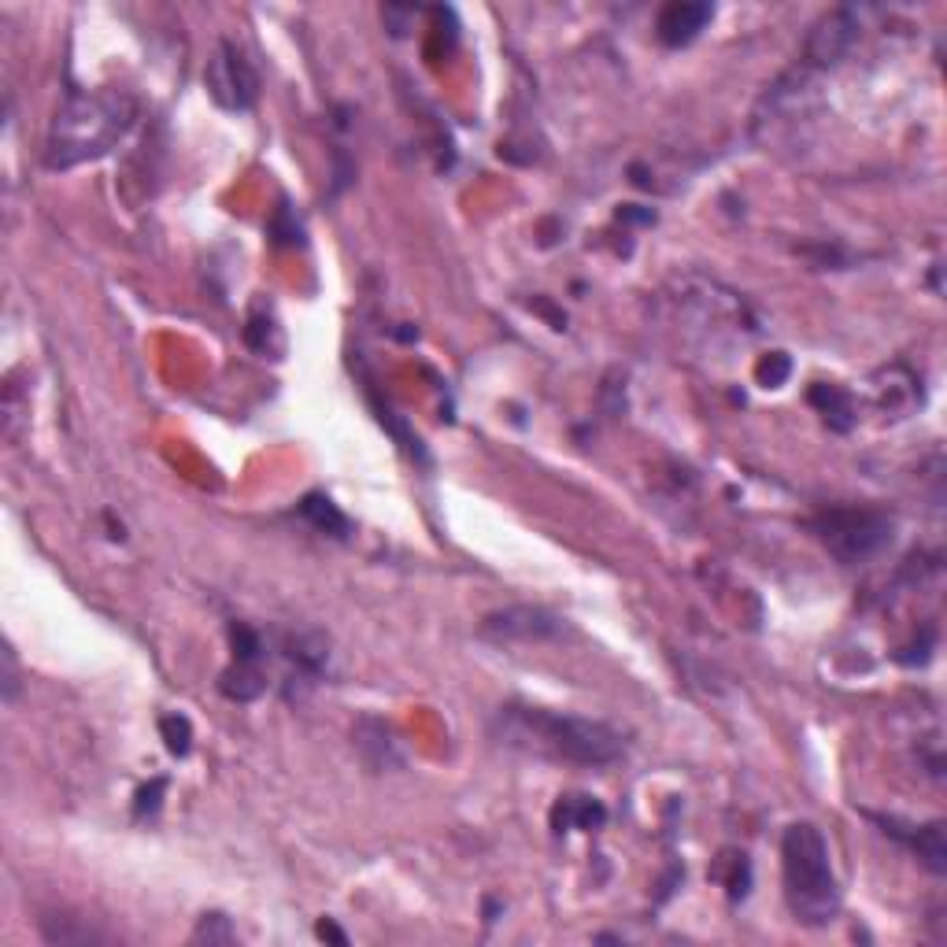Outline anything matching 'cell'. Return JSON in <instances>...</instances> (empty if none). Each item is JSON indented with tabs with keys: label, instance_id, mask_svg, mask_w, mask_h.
<instances>
[{
	"label": "cell",
	"instance_id": "18",
	"mask_svg": "<svg viewBox=\"0 0 947 947\" xmlns=\"http://www.w3.org/2000/svg\"><path fill=\"white\" fill-rule=\"evenodd\" d=\"M793 374V363H788V356L785 351H774V356L770 359H763V363H759V382H763L766 389H777V385H785V378Z\"/></svg>",
	"mask_w": 947,
	"mask_h": 947
},
{
	"label": "cell",
	"instance_id": "2",
	"mask_svg": "<svg viewBox=\"0 0 947 947\" xmlns=\"http://www.w3.org/2000/svg\"><path fill=\"white\" fill-rule=\"evenodd\" d=\"M138 119V104L130 93L119 90H71L63 96L60 112L48 134L45 168L67 171L85 160L112 152Z\"/></svg>",
	"mask_w": 947,
	"mask_h": 947
},
{
	"label": "cell",
	"instance_id": "19",
	"mask_svg": "<svg viewBox=\"0 0 947 947\" xmlns=\"http://www.w3.org/2000/svg\"><path fill=\"white\" fill-rule=\"evenodd\" d=\"M163 788H168V781H163V777H155L149 788H141V793H138V807H134V815H138V818L155 815V810H160V796H163Z\"/></svg>",
	"mask_w": 947,
	"mask_h": 947
},
{
	"label": "cell",
	"instance_id": "5",
	"mask_svg": "<svg viewBox=\"0 0 947 947\" xmlns=\"http://www.w3.org/2000/svg\"><path fill=\"white\" fill-rule=\"evenodd\" d=\"M204 82H208V93L215 96V104L230 107V112H249L259 96L256 71H252V63L245 60V53L230 42H219V48H215L208 71H204Z\"/></svg>",
	"mask_w": 947,
	"mask_h": 947
},
{
	"label": "cell",
	"instance_id": "8",
	"mask_svg": "<svg viewBox=\"0 0 947 947\" xmlns=\"http://www.w3.org/2000/svg\"><path fill=\"white\" fill-rule=\"evenodd\" d=\"M715 19V4H696V0H673L656 19V34L667 48L692 45L703 26Z\"/></svg>",
	"mask_w": 947,
	"mask_h": 947
},
{
	"label": "cell",
	"instance_id": "6",
	"mask_svg": "<svg viewBox=\"0 0 947 947\" xmlns=\"http://www.w3.org/2000/svg\"><path fill=\"white\" fill-rule=\"evenodd\" d=\"M482 633L489 640H548L563 633V619H555L544 608H507L482 622Z\"/></svg>",
	"mask_w": 947,
	"mask_h": 947
},
{
	"label": "cell",
	"instance_id": "9",
	"mask_svg": "<svg viewBox=\"0 0 947 947\" xmlns=\"http://www.w3.org/2000/svg\"><path fill=\"white\" fill-rule=\"evenodd\" d=\"M885 833L900 836V841H906L914 847V855L922 858L925 866H929L933 874H944L947 870V844H944V822H929V825H906L911 833H903V825L896 822V818H881Z\"/></svg>",
	"mask_w": 947,
	"mask_h": 947
},
{
	"label": "cell",
	"instance_id": "4",
	"mask_svg": "<svg viewBox=\"0 0 947 947\" xmlns=\"http://www.w3.org/2000/svg\"><path fill=\"white\" fill-rule=\"evenodd\" d=\"M815 533L841 563H863L892 541V519L881 511L841 507V511H825L822 519H815Z\"/></svg>",
	"mask_w": 947,
	"mask_h": 947
},
{
	"label": "cell",
	"instance_id": "3",
	"mask_svg": "<svg viewBox=\"0 0 947 947\" xmlns=\"http://www.w3.org/2000/svg\"><path fill=\"white\" fill-rule=\"evenodd\" d=\"M781 874H785V900L796 922L829 925L841 914V885H836L829 844L822 829L810 822H796L781 836Z\"/></svg>",
	"mask_w": 947,
	"mask_h": 947
},
{
	"label": "cell",
	"instance_id": "13",
	"mask_svg": "<svg viewBox=\"0 0 947 947\" xmlns=\"http://www.w3.org/2000/svg\"><path fill=\"white\" fill-rule=\"evenodd\" d=\"M219 689H222V696H230L238 703H249V700H256L263 689H267V678H263L259 662H233V667L222 673Z\"/></svg>",
	"mask_w": 947,
	"mask_h": 947
},
{
	"label": "cell",
	"instance_id": "1",
	"mask_svg": "<svg viewBox=\"0 0 947 947\" xmlns=\"http://www.w3.org/2000/svg\"><path fill=\"white\" fill-rule=\"evenodd\" d=\"M496 726H500V740L507 748L530 751V755L552 759V763L608 766L626 751V740H622L619 729L544 707H519V703H511V707L500 711Z\"/></svg>",
	"mask_w": 947,
	"mask_h": 947
},
{
	"label": "cell",
	"instance_id": "10",
	"mask_svg": "<svg viewBox=\"0 0 947 947\" xmlns=\"http://www.w3.org/2000/svg\"><path fill=\"white\" fill-rule=\"evenodd\" d=\"M603 818H608V810H603L600 799L563 796L559 807H555V815H552V825H555V833H566V829H597V825H603Z\"/></svg>",
	"mask_w": 947,
	"mask_h": 947
},
{
	"label": "cell",
	"instance_id": "12",
	"mask_svg": "<svg viewBox=\"0 0 947 947\" xmlns=\"http://www.w3.org/2000/svg\"><path fill=\"white\" fill-rule=\"evenodd\" d=\"M300 515H304V519L315 526V530L330 533V536H340V541H345L348 530H351L345 515L337 511V504L330 500V496H322V493H308L304 500H300Z\"/></svg>",
	"mask_w": 947,
	"mask_h": 947
},
{
	"label": "cell",
	"instance_id": "20",
	"mask_svg": "<svg viewBox=\"0 0 947 947\" xmlns=\"http://www.w3.org/2000/svg\"><path fill=\"white\" fill-rule=\"evenodd\" d=\"M19 692V670H15V651H4V700H15Z\"/></svg>",
	"mask_w": 947,
	"mask_h": 947
},
{
	"label": "cell",
	"instance_id": "15",
	"mask_svg": "<svg viewBox=\"0 0 947 947\" xmlns=\"http://www.w3.org/2000/svg\"><path fill=\"white\" fill-rule=\"evenodd\" d=\"M160 734L168 740V751L171 755H189L193 748V729H189V718L182 715H168L160 721Z\"/></svg>",
	"mask_w": 947,
	"mask_h": 947
},
{
	"label": "cell",
	"instance_id": "14",
	"mask_svg": "<svg viewBox=\"0 0 947 947\" xmlns=\"http://www.w3.org/2000/svg\"><path fill=\"white\" fill-rule=\"evenodd\" d=\"M810 404L825 415V423L833 429H852L855 423V407H852V396L836 385H815L810 389Z\"/></svg>",
	"mask_w": 947,
	"mask_h": 947
},
{
	"label": "cell",
	"instance_id": "17",
	"mask_svg": "<svg viewBox=\"0 0 947 947\" xmlns=\"http://www.w3.org/2000/svg\"><path fill=\"white\" fill-rule=\"evenodd\" d=\"M230 640H233V656H238V662H259L263 656V640L256 630L249 626H233L230 630Z\"/></svg>",
	"mask_w": 947,
	"mask_h": 947
},
{
	"label": "cell",
	"instance_id": "16",
	"mask_svg": "<svg viewBox=\"0 0 947 947\" xmlns=\"http://www.w3.org/2000/svg\"><path fill=\"white\" fill-rule=\"evenodd\" d=\"M233 925L227 914H204L197 933H193V944H233Z\"/></svg>",
	"mask_w": 947,
	"mask_h": 947
},
{
	"label": "cell",
	"instance_id": "21",
	"mask_svg": "<svg viewBox=\"0 0 947 947\" xmlns=\"http://www.w3.org/2000/svg\"><path fill=\"white\" fill-rule=\"evenodd\" d=\"M319 936H330V940H337V944H348V936L337 929V925H330V922H322L319 925Z\"/></svg>",
	"mask_w": 947,
	"mask_h": 947
},
{
	"label": "cell",
	"instance_id": "11",
	"mask_svg": "<svg viewBox=\"0 0 947 947\" xmlns=\"http://www.w3.org/2000/svg\"><path fill=\"white\" fill-rule=\"evenodd\" d=\"M370 729H374V737H367L363 726H356V748L363 751V759L374 770H389V766H400V755H396V744H393V734H389L385 721L370 718Z\"/></svg>",
	"mask_w": 947,
	"mask_h": 947
},
{
	"label": "cell",
	"instance_id": "7",
	"mask_svg": "<svg viewBox=\"0 0 947 947\" xmlns=\"http://www.w3.org/2000/svg\"><path fill=\"white\" fill-rule=\"evenodd\" d=\"M855 34H858V15L852 12V8H836V12H829L822 23L815 26V34H810L807 60L815 67L836 63L847 53V48H852Z\"/></svg>",
	"mask_w": 947,
	"mask_h": 947
}]
</instances>
